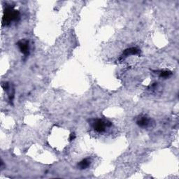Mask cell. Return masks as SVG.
<instances>
[{
    "instance_id": "6da1fadb",
    "label": "cell",
    "mask_w": 179,
    "mask_h": 179,
    "mask_svg": "<svg viewBox=\"0 0 179 179\" xmlns=\"http://www.w3.org/2000/svg\"><path fill=\"white\" fill-rule=\"evenodd\" d=\"M19 17V13L12 7H8L4 12L2 23L3 25H9L12 21H16Z\"/></svg>"
},
{
    "instance_id": "7a4b0ae2",
    "label": "cell",
    "mask_w": 179,
    "mask_h": 179,
    "mask_svg": "<svg viewBox=\"0 0 179 179\" xmlns=\"http://www.w3.org/2000/svg\"><path fill=\"white\" fill-rule=\"evenodd\" d=\"M111 123H106L103 120H100V119H97V120H95L94 123H92V127L94 128V130L97 132L101 133L104 132L106 130V127L107 126H110Z\"/></svg>"
},
{
    "instance_id": "3957f363",
    "label": "cell",
    "mask_w": 179,
    "mask_h": 179,
    "mask_svg": "<svg viewBox=\"0 0 179 179\" xmlns=\"http://www.w3.org/2000/svg\"><path fill=\"white\" fill-rule=\"evenodd\" d=\"M18 45L20 51L24 55H27L29 54V42L27 40H21L18 42Z\"/></svg>"
},
{
    "instance_id": "277c9868",
    "label": "cell",
    "mask_w": 179,
    "mask_h": 179,
    "mask_svg": "<svg viewBox=\"0 0 179 179\" xmlns=\"http://www.w3.org/2000/svg\"><path fill=\"white\" fill-rule=\"evenodd\" d=\"M139 53V50L137 49L136 48H130L125 50L123 53L122 55V57H126L127 56H130V55H137Z\"/></svg>"
},
{
    "instance_id": "5b68a950",
    "label": "cell",
    "mask_w": 179,
    "mask_h": 179,
    "mask_svg": "<svg viewBox=\"0 0 179 179\" xmlns=\"http://www.w3.org/2000/svg\"><path fill=\"white\" fill-rule=\"evenodd\" d=\"M149 123H150V120L146 116H141L136 121L137 125H139V126L142 127L148 126L149 125Z\"/></svg>"
},
{
    "instance_id": "8992f818",
    "label": "cell",
    "mask_w": 179,
    "mask_h": 179,
    "mask_svg": "<svg viewBox=\"0 0 179 179\" xmlns=\"http://www.w3.org/2000/svg\"><path fill=\"white\" fill-rule=\"evenodd\" d=\"M90 161L87 160V159H85V160H83L81 162H79V164H78V167L81 169H85L87 168L90 165Z\"/></svg>"
},
{
    "instance_id": "52a82bcc",
    "label": "cell",
    "mask_w": 179,
    "mask_h": 179,
    "mask_svg": "<svg viewBox=\"0 0 179 179\" xmlns=\"http://www.w3.org/2000/svg\"><path fill=\"white\" fill-rule=\"evenodd\" d=\"M172 74V73L169 71H162L160 73V77H163V78H166V77L169 76Z\"/></svg>"
},
{
    "instance_id": "ba28073f",
    "label": "cell",
    "mask_w": 179,
    "mask_h": 179,
    "mask_svg": "<svg viewBox=\"0 0 179 179\" xmlns=\"http://www.w3.org/2000/svg\"><path fill=\"white\" fill-rule=\"evenodd\" d=\"M75 139V134H74V133H72V134H71L70 135L69 139H70V140L71 141V140H73V139Z\"/></svg>"
}]
</instances>
